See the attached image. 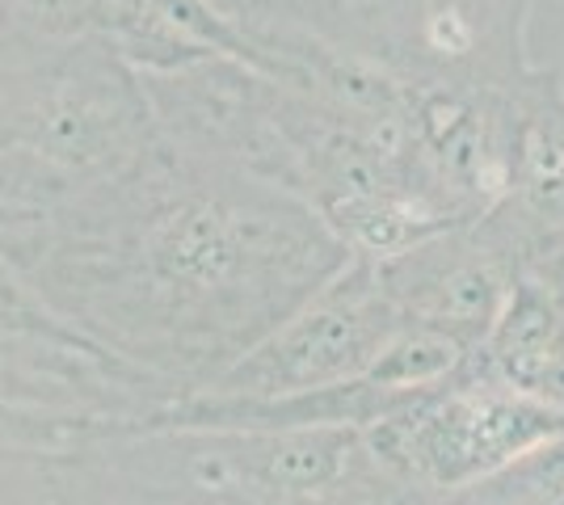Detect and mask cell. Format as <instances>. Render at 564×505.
<instances>
[{
	"instance_id": "1",
	"label": "cell",
	"mask_w": 564,
	"mask_h": 505,
	"mask_svg": "<svg viewBox=\"0 0 564 505\" xmlns=\"http://www.w3.org/2000/svg\"><path fill=\"white\" fill-rule=\"evenodd\" d=\"M0 405L106 433L161 413L169 387L68 325L0 257Z\"/></svg>"
},
{
	"instance_id": "2",
	"label": "cell",
	"mask_w": 564,
	"mask_h": 505,
	"mask_svg": "<svg viewBox=\"0 0 564 505\" xmlns=\"http://www.w3.org/2000/svg\"><path fill=\"white\" fill-rule=\"evenodd\" d=\"M0 505H143L94 442L64 451H0Z\"/></svg>"
},
{
	"instance_id": "3",
	"label": "cell",
	"mask_w": 564,
	"mask_h": 505,
	"mask_svg": "<svg viewBox=\"0 0 564 505\" xmlns=\"http://www.w3.org/2000/svg\"><path fill=\"white\" fill-rule=\"evenodd\" d=\"M89 433H94L89 426L30 417L0 405V451H64V447H80Z\"/></svg>"
},
{
	"instance_id": "4",
	"label": "cell",
	"mask_w": 564,
	"mask_h": 505,
	"mask_svg": "<svg viewBox=\"0 0 564 505\" xmlns=\"http://www.w3.org/2000/svg\"><path fill=\"white\" fill-rule=\"evenodd\" d=\"M140 497L148 505H258L245 497H228V493H198V488H140Z\"/></svg>"
},
{
	"instance_id": "5",
	"label": "cell",
	"mask_w": 564,
	"mask_h": 505,
	"mask_svg": "<svg viewBox=\"0 0 564 505\" xmlns=\"http://www.w3.org/2000/svg\"><path fill=\"white\" fill-rule=\"evenodd\" d=\"M135 493H140V488H135ZM143 505H148V502H143Z\"/></svg>"
}]
</instances>
